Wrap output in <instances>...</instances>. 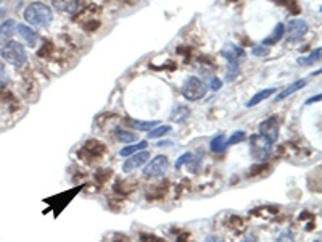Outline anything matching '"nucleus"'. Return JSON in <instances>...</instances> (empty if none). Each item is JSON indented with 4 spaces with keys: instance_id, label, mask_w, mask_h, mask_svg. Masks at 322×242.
<instances>
[{
    "instance_id": "nucleus-21",
    "label": "nucleus",
    "mask_w": 322,
    "mask_h": 242,
    "mask_svg": "<svg viewBox=\"0 0 322 242\" xmlns=\"http://www.w3.org/2000/svg\"><path fill=\"white\" fill-rule=\"evenodd\" d=\"M190 115V112H189V108L187 107H177L176 110L173 112V115H171V120L173 121H176V123H182V121L189 117Z\"/></svg>"
},
{
    "instance_id": "nucleus-28",
    "label": "nucleus",
    "mask_w": 322,
    "mask_h": 242,
    "mask_svg": "<svg viewBox=\"0 0 322 242\" xmlns=\"http://www.w3.org/2000/svg\"><path fill=\"white\" fill-rule=\"evenodd\" d=\"M222 88V81L219 78H213L211 79V84H209V89L211 91H219Z\"/></svg>"
},
{
    "instance_id": "nucleus-22",
    "label": "nucleus",
    "mask_w": 322,
    "mask_h": 242,
    "mask_svg": "<svg viewBox=\"0 0 322 242\" xmlns=\"http://www.w3.org/2000/svg\"><path fill=\"white\" fill-rule=\"evenodd\" d=\"M16 31V23L13 20H8L5 21L2 26H0V34H2L3 37H11V34Z\"/></svg>"
},
{
    "instance_id": "nucleus-11",
    "label": "nucleus",
    "mask_w": 322,
    "mask_h": 242,
    "mask_svg": "<svg viewBox=\"0 0 322 242\" xmlns=\"http://www.w3.org/2000/svg\"><path fill=\"white\" fill-rule=\"evenodd\" d=\"M55 10L61 11V13H76V10L79 8V0H52Z\"/></svg>"
},
{
    "instance_id": "nucleus-1",
    "label": "nucleus",
    "mask_w": 322,
    "mask_h": 242,
    "mask_svg": "<svg viewBox=\"0 0 322 242\" xmlns=\"http://www.w3.org/2000/svg\"><path fill=\"white\" fill-rule=\"evenodd\" d=\"M25 20L31 28H47L54 20V13L49 5L42 2H32L25 10Z\"/></svg>"
},
{
    "instance_id": "nucleus-7",
    "label": "nucleus",
    "mask_w": 322,
    "mask_h": 242,
    "mask_svg": "<svg viewBox=\"0 0 322 242\" xmlns=\"http://www.w3.org/2000/svg\"><path fill=\"white\" fill-rule=\"evenodd\" d=\"M279 129H280V123L277 117H269L260 123V134L267 137L272 144L277 142L279 139Z\"/></svg>"
},
{
    "instance_id": "nucleus-14",
    "label": "nucleus",
    "mask_w": 322,
    "mask_h": 242,
    "mask_svg": "<svg viewBox=\"0 0 322 242\" xmlns=\"http://www.w3.org/2000/svg\"><path fill=\"white\" fill-rule=\"evenodd\" d=\"M209 149H211V152L214 153H221V152H224L226 149H227V139H226V134H222V132H219V134H216L211 142H209Z\"/></svg>"
},
{
    "instance_id": "nucleus-20",
    "label": "nucleus",
    "mask_w": 322,
    "mask_h": 242,
    "mask_svg": "<svg viewBox=\"0 0 322 242\" xmlns=\"http://www.w3.org/2000/svg\"><path fill=\"white\" fill-rule=\"evenodd\" d=\"M171 132V126H158V128H153V129H150L148 131V139H160V137L163 136H166Z\"/></svg>"
},
{
    "instance_id": "nucleus-15",
    "label": "nucleus",
    "mask_w": 322,
    "mask_h": 242,
    "mask_svg": "<svg viewBox=\"0 0 322 242\" xmlns=\"http://www.w3.org/2000/svg\"><path fill=\"white\" fill-rule=\"evenodd\" d=\"M158 123L160 121L158 120H151V121H144V120H129V124L132 126L136 131H150V129H153L155 126H158Z\"/></svg>"
},
{
    "instance_id": "nucleus-13",
    "label": "nucleus",
    "mask_w": 322,
    "mask_h": 242,
    "mask_svg": "<svg viewBox=\"0 0 322 242\" xmlns=\"http://www.w3.org/2000/svg\"><path fill=\"white\" fill-rule=\"evenodd\" d=\"M284 34H285V26L282 25V23H279V25L272 30L271 36H267L266 39H263L261 45H264V47H271V45H276L279 40L284 37Z\"/></svg>"
},
{
    "instance_id": "nucleus-19",
    "label": "nucleus",
    "mask_w": 322,
    "mask_h": 242,
    "mask_svg": "<svg viewBox=\"0 0 322 242\" xmlns=\"http://www.w3.org/2000/svg\"><path fill=\"white\" fill-rule=\"evenodd\" d=\"M321 59V47H318L314 52H311L309 55H306V57H300L298 59V63L300 65H303V66H309V65H313V63H316Z\"/></svg>"
},
{
    "instance_id": "nucleus-18",
    "label": "nucleus",
    "mask_w": 322,
    "mask_h": 242,
    "mask_svg": "<svg viewBox=\"0 0 322 242\" xmlns=\"http://www.w3.org/2000/svg\"><path fill=\"white\" fill-rule=\"evenodd\" d=\"M116 137L118 141L124 142V144H132L137 141V134L132 131H126V129H116Z\"/></svg>"
},
{
    "instance_id": "nucleus-6",
    "label": "nucleus",
    "mask_w": 322,
    "mask_h": 242,
    "mask_svg": "<svg viewBox=\"0 0 322 242\" xmlns=\"http://www.w3.org/2000/svg\"><path fill=\"white\" fill-rule=\"evenodd\" d=\"M285 32H287V40H289V42H296V40H300L306 36L308 23L304 20H300V18L290 20L289 25H287V28H285Z\"/></svg>"
},
{
    "instance_id": "nucleus-23",
    "label": "nucleus",
    "mask_w": 322,
    "mask_h": 242,
    "mask_svg": "<svg viewBox=\"0 0 322 242\" xmlns=\"http://www.w3.org/2000/svg\"><path fill=\"white\" fill-rule=\"evenodd\" d=\"M245 139H247V134H245L243 131H235L234 134L227 139V147L229 146H234V144H238V142H243Z\"/></svg>"
},
{
    "instance_id": "nucleus-17",
    "label": "nucleus",
    "mask_w": 322,
    "mask_h": 242,
    "mask_svg": "<svg viewBox=\"0 0 322 242\" xmlns=\"http://www.w3.org/2000/svg\"><path fill=\"white\" fill-rule=\"evenodd\" d=\"M272 94H276V89H264V91H260V92H256V94L251 97V99L247 102V107L250 108V107H255V105H258L260 102H263V100H266L269 95H272Z\"/></svg>"
},
{
    "instance_id": "nucleus-3",
    "label": "nucleus",
    "mask_w": 322,
    "mask_h": 242,
    "mask_svg": "<svg viewBox=\"0 0 322 242\" xmlns=\"http://www.w3.org/2000/svg\"><path fill=\"white\" fill-rule=\"evenodd\" d=\"M206 92H208V86L197 76L187 78L182 89H180V94L184 95V99L190 100V102H197V100L203 99V97L206 95Z\"/></svg>"
},
{
    "instance_id": "nucleus-10",
    "label": "nucleus",
    "mask_w": 322,
    "mask_h": 242,
    "mask_svg": "<svg viewBox=\"0 0 322 242\" xmlns=\"http://www.w3.org/2000/svg\"><path fill=\"white\" fill-rule=\"evenodd\" d=\"M16 32L20 34V37L25 40V42L29 45V47H34L39 40V34L32 30L31 26H26V25H16Z\"/></svg>"
},
{
    "instance_id": "nucleus-29",
    "label": "nucleus",
    "mask_w": 322,
    "mask_h": 242,
    "mask_svg": "<svg viewBox=\"0 0 322 242\" xmlns=\"http://www.w3.org/2000/svg\"><path fill=\"white\" fill-rule=\"evenodd\" d=\"M240 242H260V239H258L256 234H248V236H245Z\"/></svg>"
},
{
    "instance_id": "nucleus-27",
    "label": "nucleus",
    "mask_w": 322,
    "mask_h": 242,
    "mask_svg": "<svg viewBox=\"0 0 322 242\" xmlns=\"http://www.w3.org/2000/svg\"><path fill=\"white\" fill-rule=\"evenodd\" d=\"M192 157H193V155H192V153H189V152H187V153H182V155H180V157L177 158V161H176V168L179 170L180 166H182L184 163H189Z\"/></svg>"
},
{
    "instance_id": "nucleus-24",
    "label": "nucleus",
    "mask_w": 322,
    "mask_h": 242,
    "mask_svg": "<svg viewBox=\"0 0 322 242\" xmlns=\"http://www.w3.org/2000/svg\"><path fill=\"white\" fill-rule=\"evenodd\" d=\"M238 76V65H229L226 71V83H232Z\"/></svg>"
},
{
    "instance_id": "nucleus-2",
    "label": "nucleus",
    "mask_w": 322,
    "mask_h": 242,
    "mask_svg": "<svg viewBox=\"0 0 322 242\" xmlns=\"http://www.w3.org/2000/svg\"><path fill=\"white\" fill-rule=\"evenodd\" d=\"M0 54H2L5 61L13 66H23L28 60L26 49L23 47V44L16 42V40H8V42L3 45V49L0 50Z\"/></svg>"
},
{
    "instance_id": "nucleus-25",
    "label": "nucleus",
    "mask_w": 322,
    "mask_h": 242,
    "mask_svg": "<svg viewBox=\"0 0 322 242\" xmlns=\"http://www.w3.org/2000/svg\"><path fill=\"white\" fill-rule=\"evenodd\" d=\"M274 242H295L293 239V233L292 231H284V233H280L279 234V238H276V241Z\"/></svg>"
},
{
    "instance_id": "nucleus-8",
    "label": "nucleus",
    "mask_w": 322,
    "mask_h": 242,
    "mask_svg": "<svg viewBox=\"0 0 322 242\" xmlns=\"http://www.w3.org/2000/svg\"><path fill=\"white\" fill-rule=\"evenodd\" d=\"M221 55L224 57L227 65H238L240 61L245 60V50L237 44H226L224 47L221 49Z\"/></svg>"
},
{
    "instance_id": "nucleus-26",
    "label": "nucleus",
    "mask_w": 322,
    "mask_h": 242,
    "mask_svg": "<svg viewBox=\"0 0 322 242\" xmlns=\"http://www.w3.org/2000/svg\"><path fill=\"white\" fill-rule=\"evenodd\" d=\"M251 54L255 57H266L269 54V49L264 47V45H256V47L251 49Z\"/></svg>"
},
{
    "instance_id": "nucleus-31",
    "label": "nucleus",
    "mask_w": 322,
    "mask_h": 242,
    "mask_svg": "<svg viewBox=\"0 0 322 242\" xmlns=\"http://www.w3.org/2000/svg\"><path fill=\"white\" fill-rule=\"evenodd\" d=\"M321 99H322V95L318 94L316 97H311V99H308V100H306V105H311V103H314V102H321Z\"/></svg>"
},
{
    "instance_id": "nucleus-4",
    "label": "nucleus",
    "mask_w": 322,
    "mask_h": 242,
    "mask_svg": "<svg viewBox=\"0 0 322 242\" xmlns=\"http://www.w3.org/2000/svg\"><path fill=\"white\" fill-rule=\"evenodd\" d=\"M271 149H272V142L267 137L260 134V132L250 137V153L255 160L258 161L267 160V157L271 155Z\"/></svg>"
},
{
    "instance_id": "nucleus-12",
    "label": "nucleus",
    "mask_w": 322,
    "mask_h": 242,
    "mask_svg": "<svg viewBox=\"0 0 322 242\" xmlns=\"http://www.w3.org/2000/svg\"><path fill=\"white\" fill-rule=\"evenodd\" d=\"M306 86V79H298V81H295V83H292L289 88H285L282 92H280L279 95H276L274 97V102H282L284 99H287V97H290L292 94H295L296 91H300L301 88H304Z\"/></svg>"
},
{
    "instance_id": "nucleus-16",
    "label": "nucleus",
    "mask_w": 322,
    "mask_h": 242,
    "mask_svg": "<svg viewBox=\"0 0 322 242\" xmlns=\"http://www.w3.org/2000/svg\"><path fill=\"white\" fill-rule=\"evenodd\" d=\"M145 147H147V141H140L137 144H131V146H127V147H122L119 151V155L121 157H131V155L137 153L140 151H145Z\"/></svg>"
},
{
    "instance_id": "nucleus-5",
    "label": "nucleus",
    "mask_w": 322,
    "mask_h": 242,
    "mask_svg": "<svg viewBox=\"0 0 322 242\" xmlns=\"http://www.w3.org/2000/svg\"><path fill=\"white\" fill-rule=\"evenodd\" d=\"M169 168V160L166 155H156L153 160L148 161V165L145 166L142 175L147 180H153V178H161L166 175Z\"/></svg>"
},
{
    "instance_id": "nucleus-32",
    "label": "nucleus",
    "mask_w": 322,
    "mask_h": 242,
    "mask_svg": "<svg viewBox=\"0 0 322 242\" xmlns=\"http://www.w3.org/2000/svg\"><path fill=\"white\" fill-rule=\"evenodd\" d=\"M5 79V66H3V63L0 61V81H3Z\"/></svg>"
},
{
    "instance_id": "nucleus-30",
    "label": "nucleus",
    "mask_w": 322,
    "mask_h": 242,
    "mask_svg": "<svg viewBox=\"0 0 322 242\" xmlns=\"http://www.w3.org/2000/svg\"><path fill=\"white\" fill-rule=\"evenodd\" d=\"M205 242H224V239L219 238V236H214V234H211V236H208V238L205 239Z\"/></svg>"
},
{
    "instance_id": "nucleus-9",
    "label": "nucleus",
    "mask_w": 322,
    "mask_h": 242,
    "mask_svg": "<svg viewBox=\"0 0 322 242\" xmlns=\"http://www.w3.org/2000/svg\"><path fill=\"white\" fill-rule=\"evenodd\" d=\"M148 158H150L148 151H140L137 153H134V155H131V157H127V160H124V163H122V171H124V173L136 171L142 165L147 163Z\"/></svg>"
}]
</instances>
